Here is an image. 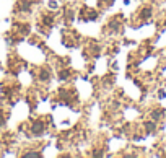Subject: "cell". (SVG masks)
Segmentation results:
<instances>
[{
	"label": "cell",
	"mask_w": 166,
	"mask_h": 158,
	"mask_svg": "<svg viewBox=\"0 0 166 158\" xmlns=\"http://www.w3.org/2000/svg\"><path fill=\"white\" fill-rule=\"evenodd\" d=\"M150 15H151V8H143L142 13H140V17L142 18H148Z\"/></svg>",
	"instance_id": "2"
},
{
	"label": "cell",
	"mask_w": 166,
	"mask_h": 158,
	"mask_svg": "<svg viewBox=\"0 0 166 158\" xmlns=\"http://www.w3.org/2000/svg\"><path fill=\"white\" fill-rule=\"evenodd\" d=\"M42 132H44V124H42L41 121L34 122V124H33V134H34V135H41Z\"/></svg>",
	"instance_id": "1"
},
{
	"label": "cell",
	"mask_w": 166,
	"mask_h": 158,
	"mask_svg": "<svg viewBox=\"0 0 166 158\" xmlns=\"http://www.w3.org/2000/svg\"><path fill=\"white\" fill-rule=\"evenodd\" d=\"M26 157H39V153H34V152H29V153H26Z\"/></svg>",
	"instance_id": "6"
},
{
	"label": "cell",
	"mask_w": 166,
	"mask_h": 158,
	"mask_svg": "<svg viewBox=\"0 0 166 158\" xmlns=\"http://www.w3.org/2000/svg\"><path fill=\"white\" fill-rule=\"evenodd\" d=\"M151 118H153V119L161 118V111H155V113H151Z\"/></svg>",
	"instance_id": "4"
},
{
	"label": "cell",
	"mask_w": 166,
	"mask_h": 158,
	"mask_svg": "<svg viewBox=\"0 0 166 158\" xmlns=\"http://www.w3.org/2000/svg\"><path fill=\"white\" fill-rule=\"evenodd\" d=\"M2 122H3V119H2V118H0V125H2Z\"/></svg>",
	"instance_id": "7"
},
{
	"label": "cell",
	"mask_w": 166,
	"mask_h": 158,
	"mask_svg": "<svg viewBox=\"0 0 166 158\" xmlns=\"http://www.w3.org/2000/svg\"><path fill=\"white\" fill-rule=\"evenodd\" d=\"M39 78H41V80H47V78H49V74H47V70H41Z\"/></svg>",
	"instance_id": "3"
},
{
	"label": "cell",
	"mask_w": 166,
	"mask_h": 158,
	"mask_svg": "<svg viewBox=\"0 0 166 158\" xmlns=\"http://www.w3.org/2000/svg\"><path fill=\"white\" fill-rule=\"evenodd\" d=\"M153 129H155V124H153V122H147V130H150V132H151Z\"/></svg>",
	"instance_id": "5"
}]
</instances>
